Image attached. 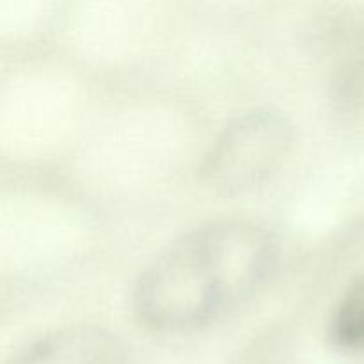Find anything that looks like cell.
Wrapping results in <instances>:
<instances>
[{"instance_id": "cell-1", "label": "cell", "mask_w": 364, "mask_h": 364, "mask_svg": "<svg viewBox=\"0 0 364 364\" xmlns=\"http://www.w3.org/2000/svg\"><path fill=\"white\" fill-rule=\"evenodd\" d=\"M276 240L249 220L199 228L171 245L139 279V318L159 331H183L247 299L272 270Z\"/></svg>"}, {"instance_id": "cell-2", "label": "cell", "mask_w": 364, "mask_h": 364, "mask_svg": "<svg viewBox=\"0 0 364 364\" xmlns=\"http://www.w3.org/2000/svg\"><path fill=\"white\" fill-rule=\"evenodd\" d=\"M291 128L283 116L256 110L226 128L206 159L205 178L219 191L233 192L259 183L287 155Z\"/></svg>"}, {"instance_id": "cell-3", "label": "cell", "mask_w": 364, "mask_h": 364, "mask_svg": "<svg viewBox=\"0 0 364 364\" xmlns=\"http://www.w3.org/2000/svg\"><path fill=\"white\" fill-rule=\"evenodd\" d=\"M11 364H127V358L107 331L71 327L38 341Z\"/></svg>"}, {"instance_id": "cell-4", "label": "cell", "mask_w": 364, "mask_h": 364, "mask_svg": "<svg viewBox=\"0 0 364 364\" xmlns=\"http://www.w3.org/2000/svg\"><path fill=\"white\" fill-rule=\"evenodd\" d=\"M331 338L348 350H364V276L341 297L331 322Z\"/></svg>"}]
</instances>
